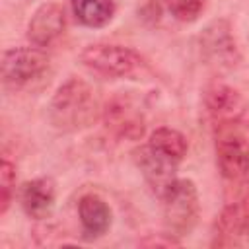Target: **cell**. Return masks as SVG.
Listing matches in <instances>:
<instances>
[{"instance_id": "1", "label": "cell", "mask_w": 249, "mask_h": 249, "mask_svg": "<svg viewBox=\"0 0 249 249\" xmlns=\"http://www.w3.org/2000/svg\"><path fill=\"white\" fill-rule=\"evenodd\" d=\"M97 117L95 91L80 78L66 80L51 99L49 119L64 132H74L89 126Z\"/></svg>"}, {"instance_id": "2", "label": "cell", "mask_w": 249, "mask_h": 249, "mask_svg": "<svg viewBox=\"0 0 249 249\" xmlns=\"http://www.w3.org/2000/svg\"><path fill=\"white\" fill-rule=\"evenodd\" d=\"M161 200L163 224L167 233L173 237H183L191 233L200 212L196 185L191 179H175L163 193Z\"/></svg>"}, {"instance_id": "3", "label": "cell", "mask_w": 249, "mask_h": 249, "mask_svg": "<svg viewBox=\"0 0 249 249\" xmlns=\"http://www.w3.org/2000/svg\"><path fill=\"white\" fill-rule=\"evenodd\" d=\"M80 60L89 70L107 78H126L142 68V56L123 45L95 43L82 51Z\"/></svg>"}, {"instance_id": "4", "label": "cell", "mask_w": 249, "mask_h": 249, "mask_svg": "<svg viewBox=\"0 0 249 249\" xmlns=\"http://www.w3.org/2000/svg\"><path fill=\"white\" fill-rule=\"evenodd\" d=\"M49 68V56L37 47H16L2 54V82L8 88H23Z\"/></svg>"}, {"instance_id": "5", "label": "cell", "mask_w": 249, "mask_h": 249, "mask_svg": "<svg viewBox=\"0 0 249 249\" xmlns=\"http://www.w3.org/2000/svg\"><path fill=\"white\" fill-rule=\"evenodd\" d=\"M200 53L206 58L208 64H212L218 70H231L239 62V51L237 43L233 39L231 27L226 19H214L208 23L200 37Z\"/></svg>"}, {"instance_id": "6", "label": "cell", "mask_w": 249, "mask_h": 249, "mask_svg": "<svg viewBox=\"0 0 249 249\" xmlns=\"http://www.w3.org/2000/svg\"><path fill=\"white\" fill-rule=\"evenodd\" d=\"M103 123L107 130L126 140H140L146 130V117L140 105L128 95H117L105 105Z\"/></svg>"}, {"instance_id": "7", "label": "cell", "mask_w": 249, "mask_h": 249, "mask_svg": "<svg viewBox=\"0 0 249 249\" xmlns=\"http://www.w3.org/2000/svg\"><path fill=\"white\" fill-rule=\"evenodd\" d=\"M216 163L224 179L239 183L249 177V142L226 132L216 140Z\"/></svg>"}, {"instance_id": "8", "label": "cell", "mask_w": 249, "mask_h": 249, "mask_svg": "<svg viewBox=\"0 0 249 249\" xmlns=\"http://www.w3.org/2000/svg\"><path fill=\"white\" fill-rule=\"evenodd\" d=\"M132 158H134L138 169L142 171L144 179L152 187V191L158 196H163V193L167 191V187L177 179L175 177L177 161L169 160L167 156H163L161 152H158L150 144L136 148L132 152Z\"/></svg>"}, {"instance_id": "9", "label": "cell", "mask_w": 249, "mask_h": 249, "mask_svg": "<svg viewBox=\"0 0 249 249\" xmlns=\"http://www.w3.org/2000/svg\"><path fill=\"white\" fill-rule=\"evenodd\" d=\"M204 105L208 115L216 123H224V124H233L241 121V117L247 111V103L243 95L228 84L208 86L204 91Z\"/></svg>"}, {"instance_id": "10", "label": "cell", "mask_w": 249, "mask_h": 249, "mask_svg": "<svg viewBox=\"0 0 249 249\" xmlns=\"http://www.w3.org/2000/svg\"><path fill=\"white\" fill-rule=\"evenodd\" d=\"M64 25L66 18L62 6L56 2H45L33 12L27 23V37L35 47H49L62 35Z\"/></svg>"}, {"instance_id": "11", "label": "cell", "mask_w": 249, "mask_h": 249, "mask_svg": "<svg viewBox=\"0 0 249 249\" xmlns=\"http://www.w3.org/2000/svg\"><path fill=\"white\" fill-rule=\"evenodd\" d=\"M56 187L51 177H37L21 187V206L27 216L45 220L54 208Z\"/></svg>"}, {"instance_id": "12", "label": "cell", "mask_w": 249, "mask_h": 249, "mask_svg": "<svg viewBox=\"0 0 249 249\" xmlns=\"http://www.w3.org/2000/svg\"><path fill=\"white\" fill-rule=\"evenodd\" d=\"M78 216L84 239H97L111 228V208L97 195H84L78 202Z\"/></svg>"}, {"instance_id": "13", "label": "cell", "mask_w": 249, "mask_h": 249, "mask_svg": "<svg viewBox=\"0 0 249 249\" xmlns=\"http://www.w3.org/2000/svg\"><path fill=\"white\" fill-rule=\"evenodd\" d=\"M76 19L88 27H103L113 19V0H70Z\"/></svg>"}, {"instance_id": "14", "label": "cell", "mask_w": 249, "mask_h": 249, "mask_svg": "<svg viewBox=\"0 0 249 249\" xmlns=\"http://www.w3.org/2000/svg\"><path fill=\"white\" fill-rule=\"evenodd\" d=\"M148 144L154 146L158 152H161L163 156H167L169 160H173L177 163L185 158L187 148H189L187 138L179 130H175L171 126H158L150 134V142Z\"/></svg>"}, {"instance_id": "15", "label": "cell", "mask_w": 249, "mask_h": 249, "mask_svg": "<svg viewBox=\"0 0 249 249\" xmlns=\"http://www.w3.org/2000/svg\"><path fill=\"white\" fill-rule=\"evenodd\" d=\"M16 187V167L6 158L0 163V214H6Z\"/></svg>"}, {"instance_id": "16", "label": "cell", "mask_w": 249, "mask_h": 249, "mask_svg": "<svg viewBox=\"0 0 249 249\" xmlns=\"http://www.w3.org/2000/svg\"><path fill=\"white\" fill-rule=\"evenodd\" d=\"M165 4L175 19L187 23L195 21L204 8V0H165Z\"/></svg>"}]
</instances>
